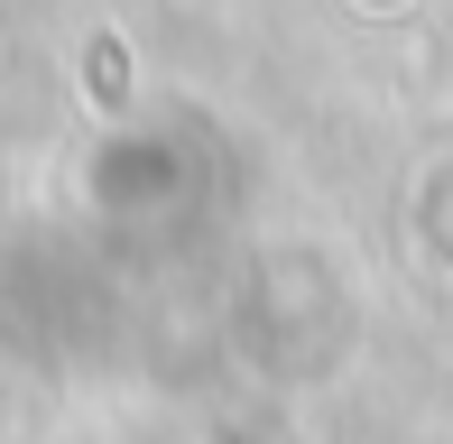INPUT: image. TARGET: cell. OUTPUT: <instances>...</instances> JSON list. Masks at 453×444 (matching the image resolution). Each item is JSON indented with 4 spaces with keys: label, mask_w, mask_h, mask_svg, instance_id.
<instances>
[]
</instances>
